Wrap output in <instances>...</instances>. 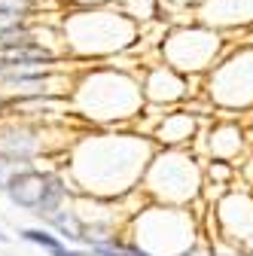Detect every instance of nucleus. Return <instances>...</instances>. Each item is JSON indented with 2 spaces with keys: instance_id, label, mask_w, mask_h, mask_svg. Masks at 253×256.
Here are the masks:
<instances>
[{
  "instance_id": "20e7f679",
  "label": "nucleus",
  "mask_w": 253,
  "mask_h": 256,
  "mask_svg": "<svg viewBox=\"0 0 253 256\" xmlns=\"http://www.w3.org/2000/svg\"><path fill=\"white\" fill-rule=\"evenodd\" d=\"M70 202V186H68V180H64V174H49V183H46V192H43V198H40V204H37V216L40 220H46L49 214H55V210H61Z\"/></svg>"
},
{
  "instance_id": "6e6552de",
  "label": "nucleus",
  "mask_w": 253,
  "mask_h": 256,
  "mask_svg": "<svg viewBox=\"0 0 253 256\" xmlns=\"http://www.w3.org/2000/svg\"><path fill=\"white\" fill-rule=\"evenodd\" d=\"M22 43H34V30L28 24H18V28L0 34V49H12V46H22Z\"/></svg>"
},
{
  "instance_id": "0eeeda50",
  "label": "nucleus",
  "mask_w": 253,
  "mask_h": 256,
  "mask_svg": "<svg viewBox=\"0 0 253 256\" xmlns=\"http://www.w3.org/2000/svg\"><path fill=\"white\" fill-rule=\"evenodd\" d=\"M189 132H192V122H189L186 116H171L162 132H159V140H168V144H177V140H186Z\"/></svg>"
},
{
  "instance_id": "f257e3e1",
  "label": "nucleus",
  "mask_w": 253,
  "mask_h": 256,
  "mask_svg": "<svg viewBox=\"0 0 253 256\" xmlns=\"http://www.w3.org/2000/svg\"><path fill=\"white\" fill-rule=\"evenodd\" d=\"M146 156V146L132 140L128 134L92 138L74 150L70 174L86 192L113 196L119 189H128V183L140 177Z\"/></svg>"
},
{
  "instance_id": "1a4fd4ad",
  "label": "nucleus",
  "mask_w": 253,
  "mask_h": 256,
  "mask_svg": "<svg viewBox=\"0 0 253 256\" xmlns=\"http://www.w3.org/2000/svg\"><path fill=\"white\" fill-rule=\"evenodd\" d=\"M18 24H24V12L0 10V34H4V30H12V28H18Z\"/></svg>"
},
{
  "instance_id": "423d86ee",
  "label": "nucleus",
  "mask_w": 253,
  "mask_h": 256,
  "mask_svg": "<svg viewBox=\"0 0 253 256\" xmlns=\"http://www.w3.org/2000/svg\"><path fill=\"white\" fill-rule=\"evenodd\" d=\"M34 165H37V158H22V156H6V152H0V192H4L22 171L34 168Z\"/></svg>"
},
{
  "instance_id": "9d476101",
  "label": "nucleus",
  "mask_w": 253,
  "mask_h": 256,
  "mask_svg": "<svg viewBox=\"0 0 253 256\" xmlns=\"http://www.w3.org/2000/svg\"><path fill=\"white\" fill-rule=\"evenodd\" d=\"M0 10H12V12H30V0H0Z\"/></svg>"
},
{
  "instance_id": "7ed1b4c3",
  "label": "nucleus",
  "mask_w": 253,
  "mask_h": 256,
  "mask_svg": "<svg viewBox=\"0 0 253 256\" xmlns=\"http://www.w3.org/2000/svg\"><path fill=\"white\" fill-rule=\"evenodd\" d=\"M49 174H52V171H43V168H37V165H34V168H28V171H22V174L4 189V192H6V198H10L16 208L34 214L37 204H40V198H43V192H46Z\"/></svg>"
},
{
  "instance_id": "f03ea898",
  "label": "nucleus",
  "mask_w": 253,
  "mask_h": 256,
  "mask_svg": "<svg viewBox=\"0 0 253 256\" xmlns=\"http://www.w3.org/2000/svg\"><path fill=\"white\" fill-rule=\"evenodd\" d=\"M0 152L37 158L46 152V138L40 128L28 125V122H0Z\"/></svg>"
},
{
  "instance_id": "39448f33",
  "label": "nucleus",
  "mask_w": 253,
  "mask_h": 256,
  "mask_svg": "<svg viewBox=\"0 0 253 256\" xmlns=\"http://www.w3.org/2000/svg\"><path fill=\"white\" fill-rule=\"evenodd\" d=\"M22 238L30 241V244H37V247H43L52 256H82L80 250H70L64 241H61L58 235H52L49 229H22Z\"/></svg>"
},
{
  "instance_id": "9b49d317",
  "label": "nucleus",
  "mask_w": 253,
  "mask_h": 256,
  "mask_svg": "<svg viewBox=\"0 0 253 256\" xmlns=\"http://www.w3.org/2000/svg\"><path fill=\"white\" fill-rule=\"evenodd\" d=\"M0 241H6V235H0Z\"/></svg>"
}]
</instances>
